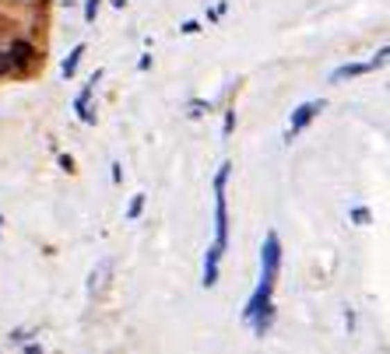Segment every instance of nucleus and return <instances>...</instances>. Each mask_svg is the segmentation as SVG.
<instances>
[{
  "instance_id": "obj_11",
  "label": "nucleus",
  "mask_w": 390,
  "mask_h": 354,
  "mask_svg": "<svg viewBox=\"0 0 390 354\" xmlns=\"http://www.w3.org/2000/svg\"><path fill=\"white\" fill-rule=\"evenodd\" d=\"M204 109H207L204 102H194V105H190V116H204Z\"/></svg>"
},
{
  "instance_id": "obj_7",
  "label": "nucleus",
  "mask_w": 390,
  "mask_h": 354,
  "mask_svg": "<svg viewBox=\"0 0 390 354\" xmlns=\"http://www.w3.org/2000/svg\"><path fill=\"white\" fill-rule=\"evenodd\" d=\"M99 15V0H88V8H85V21H95Z\"/></svg>"
},
{
  "instance_id": "obj_2",
  "label": "nucleus",
  "mask_w": 390,
  "mask_h": 354,
  "mask_svg": "<svg viewBox=\"0 0 390 354\" xmlns=\"http://www.w3.org/2000/svg\"><path fill=\"white\" fill-rule=\"evenodd\" d=\"M229 172H232V165H221L218 175H214V246L207 249V260H204V287H214L218 263H221L226 246H229V200H226Z\"/></svg>"
},
{
  "instance_id": "obj_6",
  "label": "nucleus",
  "mask_w": 390,
  "mask_h": 354,
  "mask_svg": "<svg viewBox=\"0 0 390 354\" xmlns=\"http://www.w3.org/2000/svg\"><path fill=\"white\" fill-rule=\"evenodd\" d=\"M8 56H11V64H18V67H22V64H28V60H32V46H28V42H15Z\"/></svg>"
},
{
  "instance_id": "obj_3",
  "label": "nucleus",
  "mask_w": 390,
  "mask_h": 354,
  "mask_svg": "<svg viewBox=\"0 0 390 354\" xmlns=\"http://www.w3.org/2000/svg\"><path fill=\"white\" fill-rule=\"evenodd\" d=\"M316 112H323V102H320V98H313V102H303V105L292 112V123H289V134H285V137L292 141V137H296V134H299L306 123H313V116H316Z\"/></svg>"
},
{
  "instance_id": "obj_4",
  "label": "nucleus",
  "mask_w": 390,
  "mask_h": 354,
  "mask_svg": "<svg viewBox=\"0 0 390 354\" xmlns=\"http://www.w3.org/2000/svg\"><path fill=\"white\" fill-rule=\"evenodd\" d=\"M95 81H99V74H95V78H92V81L85 85V91H81V95H78V102H74V105H78V112H81V120H85V123H92V112H88V98H92V88H95Z\"/></svg>"
},
{
  "instance_id": "obj_10",
  "label": "nucleus",
  "mask_w": 390,
  "mask_h": 354,
  "mask_svg": "<svg viewBox=\"0 0 390 354\" xmlns=\"http://www.w3.org/2000/svg\"><path fill=\"white\" fill-rule=\"evenodd\" d=\"M352 218H355L359 224H366V221H369V211H362V207H359V211H352Z\"/></svg>"
},
{
  "instance_id": "obj_1",
  "label": "nucleus",
  "mask_w": 390,
  "mask_h": 354,
  "mask_svg": "<svg viewBox=\"0 0 390 354\" xmlns=\"http://www.w3.org/2000/svg\"><path fill=\"white\" fill-rule=\"evenodd\" d=\"M278 263H282V242H278L274 231H267L264 249H260V284H257L253 299H250V306L243 312V319L253 323V330L260 337L271 326V287H274V277H278Z\"/></svg>"
},
{
  "instance_id": "obj_9",
  "label": "nucleus",
  "mask_w": 390,
  "mask_h": 354,
  "mask_svg": "<svg viewBox=\"0 0 390 354\" xmlns=\"http://www.w3.org/2000/svg\"><path fill=\"white\" fill-rule=\"evenodd\" d=\"M8 71H11V56L0 53V74H8Z\"/></svg>"
},
{
  "instance_id": "obj_8",
  "label": "nucleus",
  "mask_w": 390,
  "mask_h": 354,
  "mask_svg": "<svg viewBox=\"0 0 390 354\" xmlns=\"http://www.w3.org/2000/svg\"><path fill=\"white\" fill-rule=\"evenodd\" d=\"M141 207H144V197H134V204H130V218H137V214H141Z\"/></svg>"
},
{
  "instance_id": "obj_5",
  "label": "nucleus",
  "mask_w": 390,
  "mask_h": 354,
  "mask_svg": "<svg viewBox=\"0 0 390 354\" xmlns=\"http://www.w3.org/2000/svg\"><path fill=\"white\" fill-rule=\"evenodd\" d=\"M81 56H85V46H74V49H71V56L64 60V67H60V74H64V78H74V71H78V64H81Z\"/></svg>"
}]
</instances>
